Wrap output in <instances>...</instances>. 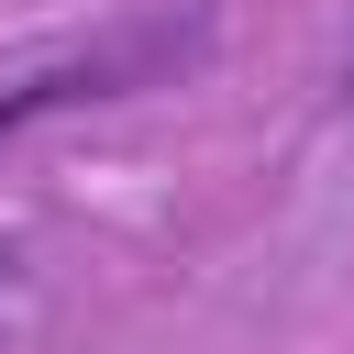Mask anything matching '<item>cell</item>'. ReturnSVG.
Wrapping results in <instances>:
<instances>
[{
  "instance_id": "cell-1",
  "label": "cell",
  "mask_w": 354,
  "mask_h": 354,
  "mask_svg": "<svg viewBox=\"0 0 354 354\" xmlns=\"http://www.w3.org/2000/svg\"><path fill=\"white\" fill-rule=\"evenodd\" d=\"M199 44H210V22H199V11H177V22H133V33H111V44L66 55V66H33L22 88H0V144H11L22 122H44V111H77V100H122V88H155V77H177Z\"/></svg>"
},
{
  "instance_id": "cell-2",
  "label": "cell",
  "mask_w": 354,
  "mask_h": 354,
  "mask_svg": "<svg viewBox=\"0 0 354 354\" xmlns=\"http://www.w3.org/2000/svg\"><path fill=\"white\" fill-rule=\"evenodd\" d=\"M0 288H11V254H0Z\"/></svg>"
}]
</instances>
